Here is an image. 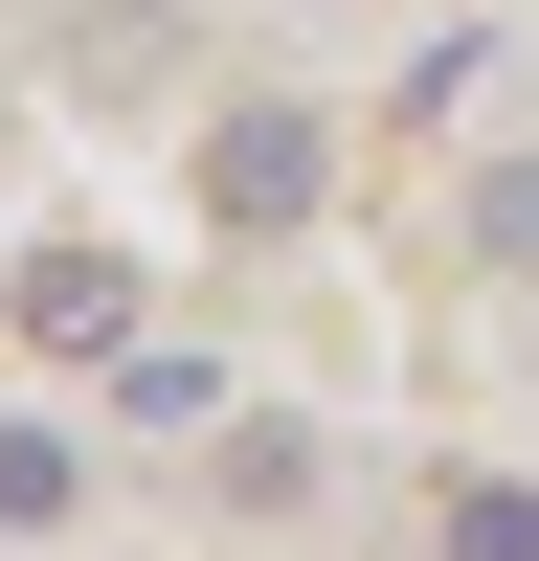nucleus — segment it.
I'll return each mask as SVG.
<instances>
[{"mask_svg":"<svg viewBox=\"0 0 539 561\" xmlns=\"http://www.w3.org/2000/svg\"><path fill=\"white\" fill-rule=\"evenodd\" d=\"M23 314H45L68 359H113V337H135V270H113V248H45V270H23Z\"/></svg>","mask_w":539,"mask_h":561,"instance_id":"f03ea898","label":"nucleus"},{"mask_svg":"<svg viewBox=\"0 0 539 561\" xmlns=\"http://www.w3.org/2000/svg\"><path fill=\"white\" fill-rule=\"evenodd\" d=\"M0 517H68V449L45 427H0Z\"/></svg>","mask_w":539,"mask_h":561,"instance_id":"20e7f679","label":"nucleus"},{"mask_svg":"<svg viewBox=\"0 0 539 561\" xmlns=\"http://www.w3.org/2000/svg\"><path fill=\"white\" fill-rule=\"evenodd\" d=\"M427 539H449V561H539V494H517V472H449Z\"/></svg>","mask_w":539,"mask_h":561,"instance_id":"7ed1b4c3","label":"nucleus"},{"mask_svg":"<svg viewBox=\"0 0 539 561\" xmlns=\"http://www.w3.org/2000/svg\"><path fill=\"white\" fill-rule=\"evenodd\" d=\"M203 180H225V225H293L314 180H337V135H314V113H225V158H203Z\"/></svg>","mask_w":539,"mask_h":561,"instance_id":"f257e3e1","label":"nucleus"}]
</instances>
